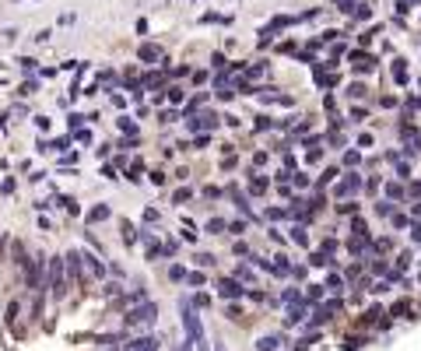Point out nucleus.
Returning <instances> with one entry per match:
<instances>
[{
	"label": "nucleus",
	"instance_id": "12",
	"mask_svg": "<svg viewBox=\"0 0 421 351\" xmlns=\"http://www.w3.org/2000/svg\"><path fill=\"white\" fill-rule=\"evenodd\" d=\"M295 243H302V246H309V236H305L302 228H295Z\"/></svg>",
	"mask_w": 421,
	"mask_h": 351
},
{
	"label": "nucleus",
	"instance_id": "15",
	"mask_svg": "<svg viewBox=\"0 0 421 351\" xmlns=\"http://www.w3.org/2000/svg\"><path fill=\"white\" fill-rule=\"evenodd\" d=\"M197 263H204V267H211V263H214V256H211V253H200V256H197Z\"/></svg>",
	"mask_w": 421,
	"mask_h": 351
},
{
	"label": "nucleus",
	"instance_id": "3",
	"mask_svg": "<svg viewBox=\"0 0 421 351\" xmlns=\"http://www.w3.org/2000/svg\"><path fill=\"white\" fill-rule=\"evenodd\" d=\"M218 295H221V299H239L242 288H239V281H232V278H221V281H218Z\"/></svg>",
	"mask_w": 421,
	"mask_h": 351
},
{
	"label": "nucleus",
	"instance_id": "10",
	"mask_svg": "<svg viewBox=\"0 0 421 351\" xmlns=\"http://www.w3.org/2000/svg\"><path fill=\"white\" fill-rule=\"evenodd\" d=\"M18 63H21V70H25V74H32V70H35V60H32V56H25V60H18Z\"/></svg>",
	"mask_w": 421,
	"mask_h": 351
},
{
	"label": "nucleus",
	"instance_id": "1",
	"mask_svg": "<svg viewBox=\"0 0 421 351\" xmlns=\"http://www.w3.org/2000/svg\"><path fill=\"white\" fill-rule=\"evenodd\" d=\"M46 274H49V288H53V295L63 299V295H67V285H63V256H53V260H49Z\"/></svg>",
	"mask_w": 421,
	"mask_h": 351
},
{
	"label": "nucleus",
	"instance_id": "2",
	"mask_svg": "<svg viewBox=\"0 0 421 351\" xmlns=\"http://www.w3.org/2000/svg\"><path fill=\"white\" fill-rule=\"evenodd\" d=\"M155 316H158V309L155 305H140V309H130L127 313V327H140V323H155Z\"/></svg>",
	"mask_w": 421,
	"mask_h": 351
},
{
	"label": "nucleus",
	"instance_id": "7",
	"mask_svg": "<svg viewBox=\"0 0 421 351\" xmlns=\"http://www.w3.org/2000/svg\"><path fill=\"white\" fill-rule=\"evenodd\" d=\"M105 218H109V207L105 204H98V207L88 211V221H105Z\"/></svg>",
	"mask_w": 421,
	"mask_h": 351
},
{
	"label": "nucleus",
	"instance_id": "11",
	"mask_svg": "<svg viewBox=\"0 0 421 351\" xmlns=\"http://www.w3.org/2000/svg\"><path fill=\"white\" fill-rule=\"evenodd\" d=\"M32 92H35V81H25V85L18 88V95H32Z\"/></svg>",
	"mask_w": 421,
	"mask_h": 351
},
{
	"label": "nucleus",
	"instance_id": "14",
	"mask_svg": "<svg viewBox=\"0 0 421 351\" xmlns=\"http://www.w3.org/2000/svg\"><path fill=\"white\" fill-rule=\"evenodd\" d=\"M221 228H225V221H221V218H214V221L207 225V232H221Z\"/></svg>",
	"mask_w": 421,
	"mask_h": 351
},
{
	"label": "nucleus",
	"instance_id": "9",
	"mask_svg": "<svg viewBox=\"0 0 421 351\" xmlns=\"http://www.w3.org/2000/svg\"><path fill=\"white\" fill-rule=\"evenodd\" d=\"M320 295H323V292H320V285H313V288H309V292H305V302H316V299H320Z\"/></svg>",
	"mask_w": 421,
	"mask_h": 351
},
{
	"label": "nucleus",
	"instance_id": "4",
	"mask_svg": "<svg viewBox=\"0 0 421 351\" xmlns=\"http://www.w3.org/2000/svg\"><path fill=\"white\" fill-rule=\"evenodd\" d=\"M351 60H355V70H358V74L375 67V56H369V53H351Z\"/></svg>",
	"mask_w": 421,
	"mask_h": 351
},
{
	"label": "nucleus",
	"instance_id": "13",
	"mask_svg": "<svg viewBox=\"0 0 421 351\" xmlns=\"http://www.w3.org/2000/svg\"><path fill=\"white\" fill-rule=\"evenodd\" d=\"M348 95H351V99H362V95H365V88H362V85H351V92H348Z\"/></svg>",
	"mask_w": 421,
	"mask_h": 351
},
{
	"label": "nucleus",
	"instance_id": "5",
	"mask_svg": "<svg viewBox=\"0 0 421 351\" xmlns=\"http://www.w3.org/2000/svg\"><path fill=\"white\" fill-rule=\"evenodd\" d=\"M140 60H144V63H155V60H162V50L147 43V46H140Z\"/></svg>",
	"mask_w": 421,
	"mask_h": 351
},
{
	"label": "nucleus",
	"instance_id": "16",
	"mask_svg": "<svg viewBox=\"0 0 421 351\" xmlns=\"http://www.w3.org/2000/svg\"><path fill=\"white\" fill-rule=\"evenodd\" d=\"M327 288H333V292H340V288H344V281H340V278H337V274H333V278H330V285H327Z\"/></svg>",
	"mask_w": 421,
	"mask_h": 351
},
{
	"label": "nucleus",
	"instance_id": "8",
	"mask_svg": "<svg viewBox=\"0 0 421 351\" xmlns=\"http://www.w3.org/2000/svg\"><path fill=\"white\" fill-rule=\"evenodd\" d=\"M120 130H123V134H137V123H134V120H127V116H123V120H120Z\"/></svg>",
	"mask_w": 421,
	"mask_h": 351
},
{
	"label": "nucleus",
	"instance_id": "6",
	"mask_svg": "<svg viewBox=\"0 0 421 351\" xmlns=\"http://www.w3.org/2000/svg\"><path fill=\"white\" fill-rule=\"evenodd\" d=\"M281 344H284V337H263L256 348H260V351H274V348H281Z\"/></svg>",
	"mask_w": 421,
	"mask_h": 351
},
{
	"label": "nucleus",
	"instance_id": "17",
	"mask_svg": "<svg viewBox=\"0 0 421 351\" xmlns=\"http://www.w3.org/2000/svg\"><path fill=\"white\" fill-rule=\"evenodd\" d=\"M414 239H418V243H421V225H418V228H414Z\"/></svg>",
	"mask_w": 421,
	"mask_h": 351
}]
</instances>
